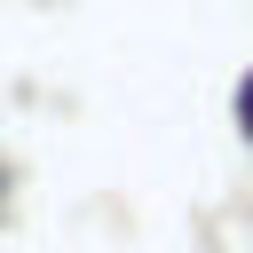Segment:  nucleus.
Masks as SVG:
<instances>
[{"label": "nucleus", "instance_id": "nucleus-1", "mask_svg": "<svg viewBox=\"0 0 253 253\" xmlns=\"http://www.w3.org/2000/svg\"><path fill=\"white\" fill-rule=\"evenodd\" d=\"M237 119H245V134H253V79H245V95H237Z\"/></svg>", "mask_w": 253, "mask_h": 253}]
</instances>
